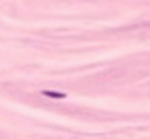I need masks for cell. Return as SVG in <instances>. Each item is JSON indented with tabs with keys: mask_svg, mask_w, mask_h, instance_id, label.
<instances>
[{
	"mask_svg": "<svg viewBox=\"0 0 150 139\" xmlns=\"http://www.w3.org/2000/svg\"><path fill=\"white\" fill-rule=\"evenodd\" d=\"M45 96H54V98H64V94H60V92H45Z\"/></svg>",
	"mask_w": 150,
	"mask_h": 139,
	"instance_id": "cell-1",
	"label": "cell"
}]
</instances>
